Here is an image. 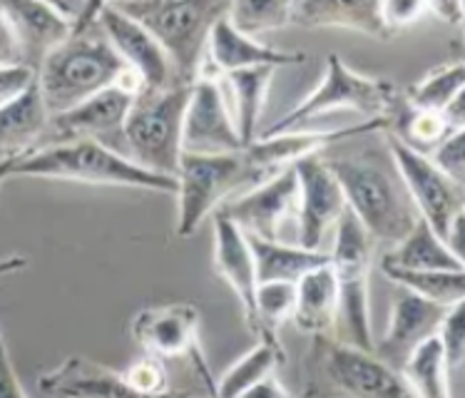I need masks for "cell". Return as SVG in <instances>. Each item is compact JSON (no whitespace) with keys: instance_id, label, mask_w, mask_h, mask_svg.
<instances>
[{"instance_id":"17","label":"cell","mask_w":465,"mask_h":398,"mask_svg":"<svg viewBox=\"0 0 465 398\" xmlns=\"http://www.w3.org/2000/svg\"><path fill=\"white\" fill-rule=\"evenodd\" d=\"M306 53L296 50H279L272 45L259 43L257 38H249L239 33L227 20V13L212 25L207 38V55L202 65L200 77H224L237 70H252V67H284V65H304Z\"/></svg>"},{"instance_id":"21","label":"cell","mask_w":465,"mask_h":398,"mask_svg":"<svg viewBox=\"0 0 465 398\" xmlns=\"http://www.w3.org/2000/svg\"><path fill=\"white\" fill-rule=\"evenodd\" d=\"M38 389L48 398H143L124 383L123 371L85 356H67L60 366L40 373Z\"/></svg>"},{"instance_id":"7","label":"cell","mask_w":465,"mask_h":398,"mask_svg":"<svg viewBox=\"0 0 465 398\" xmlns=\"http://www.w3.org/2000/svg\"><path fill=\"white\" fill-rule=\"evenodd\" d=\"M190 85L140 90L123 124L127 157L143 170L177 177L182 160V120Z\"/></svg>"},{"instance_id":"26","label":"cell","mask_w":465,"mask_h":398,"mask_svg":"<svg viewBox=\"0 0 465 398\" xmlns=\"http://www.w3.org/2000/svg\"><path fill=\"white\" fill-rule=\"evenodd\" d=\"M247 239L249 249H252V259H254L257 284H269V282L296 284L302 276L331 262L329 252H309V249H302L299 244L292 247V244H284V242H264V239L252 237Z\"/></svg>"},{"instance_id":"40","label":"cell","mask_w":465,"mask_h":398,"mask_svg":"<svg viewBox=\"0 0 465 398\" xmlns=\"http://www.w3.org/2000/svg\"><path fill=\"white\" fill-rule=\"evenodd\" d=\"M35 83V70L28 65L0 67V107L13 103Z\"/></svg>"},{"instance_id":"29","label":"cell","mask_w":465,"mask_h":398,"mask_svg":"<svg viewBox=\"0 0 465 398\" xmlns=\"http://www.w3.org/2000/svg\"><path fill=\"white\" fill-rule=\"evenodd\" d=\"M453 133L458 130L450 124L446 113L416 110L403 103V97H399L396 107L386 117V134L423 157H428L438 144L446 143Z\"/></svg>"},{"instance_id":"38","label":"cell","mask_w":465,"mask_h":398,"mask_svg":"<svg viewBox=\"0 0 465 398\" xmlns=\"http://www.w3.org/2000/svg\"><path fill=\"white\" fill-rule=\"evenodd\" d=\"M428 160L436 164L446 177L458 184L465 180V130H458L448 137L446 143L438 144L436 150L428 154Z\"/></svg>"},{"instance_id":"9","label":"cell","mask_w":465,"mask_h":398,"mask_svg":"<svg viewBox=\"0 0 465 398\" xmlns=\"http://www.w3.org/2000/svg\"><path fill=\"white\" fill-rule=\"evenodd\" d=\"M399 90L393 83L383 80V77L359 75L356 70L343 63L341 57L331 53L326 60V73H323L322 83L313 87L312 95H306L294 110H289L284 117L269 124L259 137L292 133L306 120L322 117L333 110H353V113L366 114L369 120L373 117L386 120L399 103Z\"/></svg>"},{"instance_id":"46","label":"cell","mask_w":465,"mask_h":398,"mask_svg":"<svg viewBox=\"0 0 465 398\" xmlns=\"http://www.w3.org/2000/svg\"><path fill=\"white\" fill-rule=\"evenodd\" d=\"M18 160V157H15ZM15 160H3L0 162V184L8 180V177H13V167H15Z\"/></svg>"},{"instance_id":"30","label":"cell","mask_w":465,"mask_h":398,"mask_svg":"<svg viewBox=\"0 0 465 398\" xmlns=\"http://www.w3.org/2000/svg\"><path fill=\"white\" fill-rule=\"evenodd\" d=\"M282 342H257V346L227 369L217 381V398H239L254 383L274 376V371L284 363Z\"/></svg>"},{"instance_id":"20","label":"cell","mask_w":465,"mask_h":398,"mask_svg":"<svg viewBox=\"0 0 465 398\" xmlns=\"http://www.w3.org/2000/svg\"><path fill=\"white\" fill-rule=\"evenodd\" d=\"M0 5L15 30L23 63L33 70H38L45 55H50L57 45H63L73 33V23L57 10L55 3L13 0V3H0Z\"/></svg>"},{"instance_id":"23","label":"cell","mask_w":465,"mask_h":398,"mask_svg":"<svg viewBox=\"0 0 465 398\" xmlns=\"http://www.w3.org/2000/svg\"><path fill=\"white\" fill-rule=\"evenodd\" d=\"M292 25L299 28H341L376 40L393 35L381 18V3H346V0H296L292 3Z\"/></svg>"},{"instance_id":"6","label":"cell","mask_w":465,"mask_h":398,"mask_svg":"<svg viewBox=\"0 0 465 398\" xmlns=\"http://www.w3.org/2000/svg\"><path fill=\"white\" fill-rule=\"evenodd\" d=\"M127 18L140 23L170 57L180 85H192L202 73L212 25L227 13L229 3H114Z\"/></svg>"},{"instance_id":"19","label":"cell","mask_w":465,"mask_h":398,"mask_svg":"<svg viewBox=\"0 0 465 398\" xmlns=\"http://www.w3.org/2000/svg\"><path fill=\"white\" fill-rule=\"evenodd\" d=\"M453 309V306H450ZM448 309L440 303L426 302L420 296L406 292L393 302L389 316V329L383 339L376 342L373 353L386 361L391 369L401 371L409 356L428 339H433L440 322L446 319Z\"/></svg>"},{"instance_id":"3","label":"cell","mask_w":465,"mask_h":398,"mask_svg":"<svg viewBox=\"0 0 465 398\" xmlns=\"http://www.w3.org/2000/svg\"><path fill=\"white\" fill-rule=\"evenodd\" d=\"M304 398H416L403 373L373 351L336 336H312L304 353Z\"/></svg>"},{"instance_id":"44","label":"cell","mask_w":465,"mask_h":398,"mask_svg":"<svg viewBox=\"0 0 465 398\" xmlns=\"http://www.w3.org/2000/svg\"><path fill=\"white\" fill-rule=\"evenodd\" d=\"M239 398H294V393L286 389L276 376H266L264 381L254 383L252 389L244 391Z\"/></svg>"},{"instance_id":"11","label":"cell","mask_w":465,"mask_h":398,"mask_svg":"<svg viewBox=\"0 0 465 398\" xmlns=\"http://www.w3.org/2000/svg\"><path fill=\"white\" fill-rule=\"evenodd\" d=\"M386 140H389L386 144H389L393 170L409 192L418 217L446 242L453 222L465 214L463 184L446 177L428 157L403 147L399 140L393 137Z\"/></svg>"},{"instance_id":"47","label":"cell","mask_w":465,"mask_h":398,"mask_svg":"<svg viewBox=\"0 0 465 398\" xmlns=\"http://www.w3.org/2000/svg\"><path fill=\"white\" fill-rule=\"evenodd\" d=\"M172 398H194V396H184V393H174V396ZM207 398H212V396H207Z\"/></svg>"},{"instance_id":"13","label":"cell","mask_w":465,"mask_h":398,"mask_svg":"<svg viewBox=\"0 0 465 398\" xmlns=\"http://www.w3.org/2000/svg\"><path fill=\"white\" fill-rule=\"evenodd\" d=\"M242 150L224 85L214 77H197L190 85L182 120V154H232Z\"/></svg>"},{"instance_id":"14","label":"cell","mask_w":465,"mask_h":398,"mask_svg":"<svg viewBox=\"0 0 465 398\" xmlns=\"http://www.w3.org/2000/svg\"><path fill=\"white\" fill-rule=\"evenodd\" d=\"M296 172L294 167H286L244 194L224 202L219 212L227 214L247 237L282 242L286 219H296Z\"/></svg>"},{"instance_id":"24","label":"cell","mask_w":465,"mask_h":398,"mask_svg":"<svg viewBox=\"0 0 465 398\" xmlns=\"http://www.w3.org/2000/svg\"><path fill=\"white\" fill-rule=\"evenodd\" d=\"M48 123L38 85L33 83L23 95L0 107V162L15 160L43 147Z\"/></svg>"},{"instance_id":"8","label":"cell","mask_w":465,"mask_h":398,"mask_svg":"<svg viewBox=\"0 0 465 398\" xmlns=\"http://www.w3.org/2000/svg\"><path fill=\"white\" fill-rule=\"evenodd\" d=\"M336 239L331 249V272L339 289L336 339L356 349L373 351L376 339L371 332L369 276L376 242L346 209L336 222Z\"/></svg>"},{"instance_id":"28","label":"cell","mask_w":465,"mask_h":398,"mask_svg":"<svg viewBox=\"0 0 465 398\" xmlns=\"http://www.w3.org/2000/svg\"><path fill=\"white\" fill-rule=\"evenodd\" d=\"M274 70L272 67H252V70H237L217 80H227L229 93L234 100V127H237L239 143L247 150L249 144L257 143L259 120L264 113L266 95L272 87Z\"/></svg>"},{"instance_id":"36","label":"cell","mask_w":465,"mask_h":398,"mask_svg":"<svg viewBox=\"0 0 465 398\" xmlns=\"http://www.w3.org/2000/svg\"><path fill=\"white\" fill-rule=\"evenodd\" d=\"M123 379L130 389L143 398H172L170 376H167V363L154 356L143 353L134 359L127 369H123Z\"/></svg>"},{"instance_id":"5","label":"cell","mask_w":465,"mask_h":398,"mask_svg":"<svg viewBox=\"0 0 465 398\" xmlns=\"http://www.w3.org/2000/svg\"><path fill=\"white\" fill-rule=\"evenodd\" d=\"M266 174L249 162L247 152L232 154H182L177 170V227L180 239L192 237L202 222L212 217L224 202L257 187Z\"/></svg>"},{"instance_id":"42","label":"cell","mask_w":465,"mask_h":398,"mask_svg":"<svg viewBox=\"0 0 465 398\" xmlns=\"http://www.w3.org/2000/svg\"><path fill=\"white\" fill-rule=\"evenodd\" d=\"M0 398H28L18 373H15V366L10 361L8 346L3 342V336H0Z\"/></svg>"},{"instance_id":"25","label":"cell","mask_w":465,"mask_h":398,"mask_svg":"<svg viewBox=\"0 0 465 398\" xmlns=\"http://www.w3.org/2000/svg\"><path fill=\"white\" fill-rule=\"evenodd\" d=\"M339 289L331 262L296 282V306L292 322L306 336H336Z\"/></svg>"},{"instance_id":"10","label":"cell","mask_w":465,"mask_h":398,"mask_svg":"<svg viewBox=\"0 0 465 398\" xmlns=\"http://www.w3.org/2000/svg\"><path fill=\"white\" fill-rule=\"evenodd\" d=\"M200 309L190 302L147 306L134 313L130 333L137 346L160 361H187L190 369L207 383L209 396L217 398V381L212 379L200 343Z\"/></svg>"},{"instance_id":"4","label":"cell","mask_w":465,"mask_h":398,"mask_svg":"<svg viewBox=\"0 0 465 398\" xmlns=\"http://www.w3.org/2000/svg\"><path fill=\"white\" fill-rule=\"evenodd\" d=\"M326 164L341 187L346 209L376 244L389 242L396 247L409 237L420 217L396 170L373 157H336Z\"/></svg>"},{"instance_id":"12","label":"cell","mask_w":465,"mask_h":398,"mask_svg":"<svg viewBox=\"0 0 465 398\" xmlns=\"http://www.w3.org/2000/svg\"><path fill=\"white\" fill-rule=\"evenodd\" d=\"M140 90H143V83L130 70L120 85L107 87L85 103L75 104L73 110L50 117L48 134H45L48 143H43V147L57 143H75V140H93V143L113 147L110 140H123L124 117L130 113V104Z\"/></svg>"},{"instance_id":"45","label":"cell","mask_w":465,"mask_h":398,"mask_svg":"<svg viewBox=\"0 0 465 398\" xmlns=\"http://www.w3.org/2000/svg\"><path fill=\"white\" fill-rule=\"evenodd\" d=\"M23 269H28V259L20 254H10V256H0V279L10 274H18Z\"/></svg>"},{"instance_id":"39","label":"cell","mask_w":465,"mask_h":398,"mask_svg":"<svg viewBox=\"0 0 465 398\" xmlns=\"http://www.w3.org/2000/svg\"><path fill=\"white\" fill-rule=\"evenodd\" d=\"M428 0H386L381 3V18L386 23L391 35H396L399 30L416 25L420 20L428 18Z\"/></svg>"},{"instance_id":"35","label":"cell","mask_w":465,"mask_h":398,"mask_svg":"<svg viewBox=\"0 0 465 398\" xmlns=\"http://www.w3.org/2000/svg\"><path fill=\"white\" fill-rule=\"evenodd\" d=\"M227 20L249 38L269 33V30H282L292 25V3H274V0H262V3H229Z\"/></svg>"},{"instance_id":"22","label":"cell","mask_w":465,"mask_h":398,"mask_svg":"<svg viewBox=\"0 0 465 398\" xmlns=\"http://www.w3.org/2000/svg\"><path fill=\"white\" fill-rule=\"evenodd\" d=\"M212 222H214V272L237 294L244 323L249 326L254 316V294H257V274H254L249 239L219 209L212 214Z\"/></svg>"},{"instance_id":"37","label":"cell","mask_w":465,"mask_h":398,"mask_svg":"<svg viewBox=\"0 0 465 398\" xmlns=\"http://www.w3.org/2000/svg\"><path fill=\"white\" fill-rule=\"evenodd\" d=\"M436 339L440 349L446 353L448 369H458L463 363L465 356V309L463 303H458L453 309H448L446 319L440 322L436 332Z\"/></svg>"},{"instance_id":"34","label":"cell","mask_w":465,"mask_h":398,"mask_svg":"<svg viewBox=\"0 0 465 398\" xmlns=\"http://www.w3.org/2000/svg\"><path fill=\"white\" fill-rule=\"evenodd\" d=\"M381 269L393 284L403 286L406 292L426 302L440 303L446 309L463 303L465 299V272H409L393 266H381Z\"/></svg>"},{"instance_id":"43","label":"cell","mask_w":465,"mask_h":398,"mask_svg":"<svg viewBox=\"0 0 465 398\" xmlns=\"http://www.w3.org/2000/svg\"><path fill=\"white\" fill-rule=\"evenodd\" d=\"M428 5V18H436L448 25H460L465 15V5L460 0H430Z\"/></svg>"},{"instance_id":"16","label":"cell","mask_w":465,"mask_h":398,"mask_svg":"<svg viewBox=\"0 0 465 398\" xmlns=\"http://www.w3.org/2000/svg\"><path fill=\"white\" fill-rule=\"evenodd\" d=\"M97 23L114 53L140 77L143 90H164V87L180 85L172 70L170 57L164 55L157 40L140 23H134L133 18H127L124 13L114 8V3H107V5L100 3Z\"/></svg>"},{"instance_id":"2","label":"cell","mask_w":465,"mask_h":398,"mask_svg":"<svg viewBox=\"0 0 465 398\" xmlns=\"http://www.w3.org/2000/svg\"><path fill=\"white\" fill-rule=\"evenodd\" d=\"M13 177L80 182L100 187H133L177 194V180L137 167L127 154L93 140L45 144L15 160Z\"/></svg>"},{"instance_id":"31","label":"cell","mask_w":465,"mask_h":398,"mask_svg":"<svg viewBox=\"0 0 465 398\" xmlns=\"http://www.w3.org/2000/svg\"><path fill=\"white\" fill-rule=\"evenodd\" d=\"M403 379L409 381L411 391L416 398H453L450 396V381H448V361L440 349L438 339H428L418 346L403 363Z\"/></svg>"},{"instance_id":"18","label":"cell","mask_w":465,"mask_h":398,"mask_svg":"<svg viewBox=\"0 0 465 398\" xmlns=\"http://www.w3.org/2000/svg\"><path fill=\"white\" fill-rule=\"evenodd\" d=\"M373 133H386V120L373 117V120H361V123L339 127V130H322V133H282L272 137H259L257 143L249 144L247 157L249 162L259 167L266 174L294 167L296 162L319 157L326 147L341 143V140H353V137H366Z\"/></svg>"},{"instance_id":"32","label":"cell","mask_w":465,"mask_h":398,"mask_svg":"<svg viewBox=\"0 0 465 398\" xmlns=\"http://www.w3.org/2000/svg\"><path fill=\"white\" fill-rule=\"evenodd\" d=\"M465 73L463 60H453L446 65L433 67L428 75L418 80L403 93V103L416 110H430V113H446L453 100L463 95Z\"/></svg>"},{"instance_id":"1","label":"cell","mask_w":465,"mask_h":398,"mask_svg":"<svg viewBox=\"0 0 465 398\" xmlns=\"http://www.w3.org/2000/svg\"><path fill=\"white\" fill-rule=\"evenodd\" d=\"M100 3H85L70 38L57 45L35 70V85L48 117L73 110L107 87L120 85L130 67L97 23Z\"/></svg>"},{"instance_id":"27","label":"cell","mask_w":465,"mask_h":398,"mask_svg":"<svg viewBox=\"0 0 465 398\" xmlns=\"http://www.w3.org/2000/svg\"><path fill=\"white\" fill-rule=\"evenodd\" d=\"M381 266L409 272H465L463 259H458L423 219L413 224L409 237L383 254Z\"/></svg>"},{"instance_id":"41","label":"cell","mask_w":465,"mask_h":398,"mask_svg":"<svg viewBox=\"0 0 465 398\" xmlns=\"http://www.w3.org/2000/svg\"><path fill=\"white\" fill-rule=\"evenodd\" d=\"M15 65H25V63H23V53H20L15 30H13L8 15H5V10L0 5V67Z\"/></svg>"},{"instance_id":"33","label":"cell","mask_w":465,"mask_h":398,"mask_svg":"<svg viewBox=\"0 0 465 398\" xmlns=\"http://www.w3.org/2000/svg\"><path fill=\"white\" fill-rule=\"evenodd\" d=\"M296 284L289 282H269L257 284L254 294V316L247 329L257 342H279L282 323L294 316Z\"/></svg>"},{"instance_id":"15","label":"cell","mask_w":465,"mask_h":398,"mask_svg":"<svg viewBox=\"0 0 465 398\" xmlns=\"http://www.w3.org/2000/svg\"><path fill=\"white\" fill-rule=\"evenodd\" d=\"M294 172L299 182V199H296L299 247L322 252L323 237L336 227V222L346 212V199L333 172L322 157L296 162Z\"/></svg>"}]
</instances>
